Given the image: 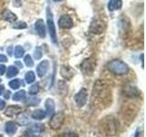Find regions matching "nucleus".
I'll return each instance as SVG.
<instances>
[{
    "label": "nucleus",
    "instance_id": "obj_1",
    "mask_svg": "<svg viewBox=\"0 0 146 137\" xmlns=\"http://www.w3.org/2000/svg\"><path fill=\"white\" fill-rule=\"evenodd\" d=\"M111 89L104 80H99L94 83L92 90V98L96 100V105L105 107L111 104Z\"/></svg>",
    "mask_w": 146,
    "mask_h": 137
},
{
    "label": "nucleus",
    "instance_id": "obj_2",
    "mask_svg": "<svg viewBox=\"0 0 146 137\" xmlns=\"http://www.w3.org/2000/svg\"><path fill=\"white\" fill-rule=\"evenodd\" d=\"M118 121L112 116H107L100 122V132L105 135H115L118 131Z\"/></svg>",
    "mask_w": 146,
    "mask_h": 137
},
{
    "label": "nucleus",
    "instance_id": "obj_3",
    "mask_svg": "<svg viewBox=\"0 0 146 137\" xmlns=\"http://www.w3.org/2000/svg\"><path fill=\"white\" fill-rule=\"evenodd\" d=\"M108 70L115 75H125L129 72L130 68L124 61L115 59L108 64Z\"/></svg>",
    "mask_w": 146,
    "mask_h": 137
},
{
    "label": "nucleus",
    "instance_id": "obj_4",
    "mask_svg": "<svg viewBox=\"0 0 146 137\" xmlns=\"http://www.w3.org/2000/svg\"><path fill=\"white\" fill-rule=\"evenodd\" d=\"M47 24H48V29L49 31L50 39L54 42V44H58V38H57V32H56V27L54 24V19H53V15L52 12L50 11L49 7L47 8Z\"/></svg>",
    "mask_w": 146,
    "mask_h": 137
},
{
    "label": "nucleus",
    "instance_id": "obj_5",
    "mask_svg": "<svg viewBox=\"0 0 146 137\" xmlns=\"http://www.w3.org/2000/svg\"><path fill=\"white\" fill-rule=\"evenodd\" d=\"M45 131V125L43 123H33L25 132L27 137H38Z\"/></svg>",
    "mask_w": 146,
    "mask_h": 137
},
{
    "label": "nucleus",
    "instance_id": "obj_6",
    "mask_svg": "<svg viewBox=\"0 0 146 137\" xmlns=\"http://www.w3.org/2000/svg\"><path fill=\"white\" fill-rule=\"evenodd\" d=\"M64 121H65V115H64L63 112L53 114L49 121V127L51 128L52 130L57 131L61 128V126L64 123Z\"/></svg>",
    "mask_w": 146,
    "mask_h": 137
},
{
    "label": "nucleus",
    "instance_id": "obj_7",
    "mask_svg": "<svg viewBox=\"0 0 146 137\" xmlns=\"http://www.w3.org/2000/svg\"><path fill=\"white\" fill-rule=\"evenodd\" d=\"M80 70L85 75H91L96 68V59L93 58L86 59L85 61L80 64Z\"/></svg>",
    "mask_w": 146,
    "mask_h": 137
},
{
    "label": "nucleus",
    "instance_id": "obj_8",
    "mask_svg": "<svg viewBox=\"0 0 146 137\" xmlns=\"http://www.w3.org/2000/svg\"><path fill=\"white\" fill-rule=\"evenodd\" d=\"M88 99V90L85 88H82L79 92L75 95V102L79 108L83 107L87 102Z\"/></svg>",
    "mask_w": 146,
    "mask_h": 137
},
{
    "label": "nucleus",
    "instance_id": "obj_9",
    "mask_svg": "<svg viewBox=\"0 0 146 137\" xmlns=\"http://www.w3.org/2000/svg\"><path fill=\"white\" fill-rule=\"evenodd\" d=\"M123 92L130 98H137L140 96V90L132 84H126L123 87Z\"/></svg>",
    "mask_w": 146,
    "mask_h": 137
},
{
    "label": "nucleus",
    "instance_id": "obj_10",
    "mask_svg": "<svg viewBox=\"0 0 146 137\" xmlns=\"http://www.w3.org/2000/svg\"><path fill=\"white\" fill-rule=\"evenodd\" d=\"M22 112V108L18 105H10L7 108V110L5 111V115L7 117L13 118L15 116H17L18 114H20Z\"/></svg>",
    "mask_w": 146,
    "mask_h": 137
},
{
    "label": "nucleus",
    "instance_id": "obj_11",
    "mask_svg": "<svg viewBox=\"0 0 146 137\" xmlns=\"http://www.w3.org/2000/svg\"><path fill=\"white\" fill-rule=\"evenodd\" d=\"M58 26L61 29H71L73 27V21L71 17L68 15H63L58 19Z\"/></svg>",
    "mask_w": 146,
    "mask_h": 137
},
{
    "label": "nucleus",
    "instance_id": "obj_12",
    "mask_svg": "<svg viewBox=\"0 0 146 137\" xmlns=\"http://www.w3.org/2000/svg\"><path fill=\"white\" fill-rule=\"evenodd\" d=\"M48 68H49V62L48 61H43L36 67V74H38L39 78H42L48 72Z\"/></svg>",
    "mask_w": 146,
    "mask_h": 137
},
{
    "label": "nucleus",
    "instance_id": "obj_13",
    "mask_svg": "<svg viewBox=\"0 0 146 137\" xmlns=\"http://www.w3.org/2000/svg\"><path fill=\"white\" fill-rule=\"evenodd\" d=\"M60 75L67 80H70L74 76V70L70 67L63 65L60 68Z\"/></svg>",
    "mask_w": 146,
    "mask_h": 137
},
{
    "label": "nucleus",
    "instance_id": "obj_14",
    "mask_svg": "<svg viewBox=\"0 0 146 137\" xmlns=\"http://www.w3.org/2000/svg\"><path fill=\"white\" fill-rule=\"evenodd\" d=\"M35 29L36 33L38 34L40 38H45L46 37V27L44 21L42 19H38L35 23Z\"/></svg>",
    "mask_w": 146,
    "mask_h": 137
},
{
    "label": "nucleus",
    "instance_id": "obj_15",
    "mask_svg": "<svg viewBox=\"0 0 146 137\" xmlns=\"http://www.w3.org/2000/svg\"><path fill=\"white\" fill-rule=\"evenodd\" d=\"M2 17L4 20H6L9 23H14L16 22V20L17 19V16L14 14L13 12H11L10 10H8V9H5L2 13Z\"/></svg>",
    "mask_w": 146,
    "mask_h": 137
},
{
    "label": "nucleus",
    "instance_id": "obj_16",
    "mask_svg": "<svg viewBox=\"0 0 146 137\" xmlns=\"http://www.w3.org/2000/svg\"><path fill=\"white\" fill-rule=\"evenodd\" d=\"M45 107H46V112H47V115L51 117L54 112H55V102L52 99H47L45 102Z\"/></svg>",
    "mask_w": 146,
    "mask_h": 137
},
{
    "label": "nucleus",
    "instance_id": "obj_17",
    "mask_svg": "<svg viewBox=\"0 0 146 137\" xmlns=\"http://www.w3.org/2000/svg\"><path fill=\"white\" fill-rule=\"evenodd\" d=\"M17 130V126L14 122H7L5 125V131L8 135H13L14 134H16Z\"/></svg>",
    "mask_w": 146,
    "mask_h": 137
},
{
    "label": "nucleus",
    "instance_id": "obj_18",
    "mask_svg": "<svg viewBox=\"0 0 146 137\" xmlns=\"http://www.w3.org/2000/svg\"><path fill=\"white\" fill-rule=\"evenodd\" d=\"M122 7V1L121 0H110L108 4V8L110 11L113 10H119Z\"/></svg>",
    "mask_w": 146,
    "mask_h": 137
},
{
    "label": "nucleus",
    "instance_id": "obj_19",
    "mask_svg": "<svg viewBox=\"0 0 146 137\" xmlns=\"http://www.w3.org/2000/svg\"><path fill=\"white\" fill-rule=\"evenodd\" d=\"M46 116V112L43 111V110H36V111H34L33 112H32L31 114V117L34 119V120H36V121H41L43 120V119L45 118Z\"/></svg>",
    "mask_w": 146,
    "mask_h": 137
},
{
    "label": "nucleus",
    "instance_id": "obj_20",
    "mask_svg": "<svg viewBox=\"0 0 146 137\" xmlns=\"http://www.w3.org/2000/svg\"><path fill=\"white\" fill-rule=\"evenodd\" d=\"M39 102H40V99L38 97H36V96H30L25 102V103L27 106H36V105L39 104Z\"/></svg>",
    "mask_w": 146,
    "mask_h": 137
},
{
    "label": "nucleus",
    "instance_id": "obj_21",
    "mask_svg": "<svg viewBox=\"0 0 146 137\" xmlns=\"http://www.w3.org/2000/svg\"><path fill=\"white\" fill-rule=\"evenodd\" d=\"M7 72V78H13L18 74V70L17 68H16L15 66H10L8 67V68L6 70Z\"/></svg>",
    "mask_w": 146,
    "mask_h": 137
},
{
    "label": "nucleus",
    "instance_id": "obj_22",
    "mask_svg": "<svg viewBox=\"0 0 146 137\" xmlns=\"http://www.w3.org/2000/svg\"><path fill=\"white\" fill-rule=\"evenodd\" d=\"M26 99V91L24 90H19L16 92L13 95V100H22Z\"/></svg>",
    "mask_w": 146,
    "mask_h": 137
},
{
    "label": "nucleus",
    "instance_id": "obj_23",
    "mask_svg": "<svg viewBox=\"0 0 146 137\" xmlns=\"http://www.w3.org/2000/svg\"><path fill=\"white\" fill-rule=\"evenodd\" d=\"M25 80L27 81V83H33V82L35 81L36 80V75L35 73L33 71H29L26 73V76H25Z\"/></svg>",
    "mask_w": 146,
    "mask_h": 137
},
{
    "label": "nucleus",
    "instance_id": "obj_24",
    "mask_svg": "<svg viewBox=\"0 0 146 137\" xmlns=\"http://www.w3.org/2000/svg\"><path fill=\"white\" fill-rule=\"evenodd\" d=\"M25 53V49H23L21 46H17L14 50V55H15L16 58H21Z\"/></svg>",
    "mask_w": 146,
    "mask_h": 137
},
{
    "label": "nucleus",
    "instance_id": "obj_25",
    "mask_svg": "<svg viewBox=\"0 0 146 137\" xmlns=\"http://www.w3.org/2000/svg\"><path fill=\"white\" fill-rule=\"evenodd\" d=\"M20 85H21V82H20V80H18V79H15L9 81V87L13 90H17L20 87Z\"/></svg>",
    "mask_w": 146,
    "mask_h": 137
},
{
    "label": "nucleus",
    "instance_id": "obj_26",
    "mask_svg": "<svg viewBox=\"0 0 146 137\" xmlns=\"http://www.w3.org/2000/svg\"><path fill=\"white\" fill-rule=\"evenodd\" d=\"M27 27V23L24 22V21H18V22H16L15 25L13 26L14 29H26V27Z\"/></svg>",
    "mask_w": 146,
    "mask_h": 137
},
{
    "label": "nucleus",
    "instance_id": "obj_27",
    "mask_svg": "<svg viewBox=\"0 0 146 137\" xmlns=\"http://www.w3.org/2000/svg\"><path fill=\"white\" fill-rule=\"evenodd\" d=\"M43 56V52H42V49H41L40 47H36L35 49V51H34V58L36 59H40Z\"/></svg>",
    "mask_w": 146,
    "mask_h": 137
},
{
    "label": "nucleus",
    "instance_id": "obj_28",
    "mask_svg": "<svg viewBox=\"0 0 146 137\" xmlns=\"http://www.w3.org/2000/svg\"><path fill=\"white\" fill-rule=\"evenodd\" d=\"M39 91V85L38 83H36V84H33L32 85L29 90V92L32 95H34V94H36Z\"/></svg>",
    "mask_w": 146,
    "mask_h": 137
},
{
    "label": "nucleus",
    "instance_id": "obj_29",
    "mask_svg": "<svg viewBox=\"0 0 146 137\" xmlns=\"http://www.w3.org/2000/svg\"><path fill=\"white\" fill-rule=\"evenodd\" d=\"M24 61H25V64L27 65V67H33L34 66V61H33V59H32L30 55H27L24 59Z\"/></svg>",
    "mask_w": 146,
    "mask_h": 137
},
{
    "label": "nucleus",
    "instance_id": "obj_30",
    "mask_svg": "<svg viewBox=\"0 0 146 137\" xmlns=\"http://www.w3.org/2000/svg\"><path fill=\"white\" fill-rule=\"evenodd\" d=\"M60 137H79L76 132H64L60 135Z\"/></svg>",
    "mask_w": 146,
    "mask_h": 137
},
{
    "label": "nucleus",
    "instance_id": "obj_31",
    "mask_svg": "<svg viewBox=\"0 0 146 137\" xmlns=\"http://www.w3.org/2000/svg\"><path fill=\"white\" fill-rule=\"evenodd\" d=\"M6 70H7L6 66H5V65H1V64H0V76L4 75L5 73H6Z\"/></svg>",
    "mask_w": 146,
    "mask_h": 137
},
{
    "label": "nucleus",
    "instance_id": "obj_32",
    "mask_svg": "<svg viewBox=\"0 0 146 137\" xmlns=\"http://www.w3.org/2000/svg\"><path fill=\"white\" fill-rule=\"evenodd\" d=\"M134 137H143V132H141V129L138 128L135 132V136Z\"/></svg>",
    "mask_w": 146,
    "mask_h": 137
},
{
    "label": "nucleus",
    "instance_id": "obj_33",
    "mask_svg": "<svg viewBox=\"0 0 146 137\" xmlns=\"http://www.w3.org/2000/svg\"><path fill=\"white\" fill-rule=\"evenodd\" d=\"M7 58L3 54H0V62H7Z\"/></svg>",
    "mask_w": 146,
    "mask_h": 137
},
{
    "label": "nucleus",
    "instance_id": "obj_34",
    "mask_svg": "<svg viewBox=\"0 0 146 137\" xmlns=\"http://www.w3.org/2000/svg\"><path fill=\"white\" fill-rule=\"evenodd\" d=\"M5 107H6V102H5L3 100L0 99V111H1V110H4Z\"/></svg>",
    "mask_w": 146,
    "mask_h": 137
},
{
    "label": "nucleus",
    "instance_id": "obj_35",
    "mask_svg": "<svg viewBox=\"0 0 146 137\" xmlns=\"http://www.w3.org/2000/svg\"><path fill=\"white\" fill-rule=\"evenodd\" d=\"M10 91L9 90H7V91H6V92H5V95H4V97H5V99L6 100H8L9 98H10Z\"/></svg>",
    "mask_w": 146,
    "mask_h": 137
},
{
    "label": "nucleus",
    "instance_id": "obj_36",
    "mask_svg": "<svg viewBox=\"0 0 146 137\" xmlns=\"http://www.w3.org/2000/svg\"><path fill=\"white\" fill-rule=\"evenodd\" d=\"M12 47H9L8 49H7V52H8V55H12Z\"/></svg>",
    "mask_w": 146,
    "mask_h": 137
},
{
    "label": "nucleus",
    "instance_id": "obj_37",
    "mask_svg": "<svg viewBox=\"0 0 146 137\" xmlns=\"http://www.w3.org/2000/svg\"><path fill=\"white\" fill-rule=\"evenodd\" d=\"M4 89H5V87H4L3 85H0V95H1V94L3 93Z\"/></svg>",
    "mask_w": 146,
    "mask_h": 137
},
{
    "label": "nucleus",
    "instance_id": "obj_38",
    "mask_svg": "<svg viewBox=\"0 0 146 137\" xmlns=\"http://www.w3.org/2000/svg\"><path fill=\"white\" fill-rule=\"evenodd\" d=\"M15 64L16 65H18V67H20V68H22V64L19 62V61H17V62H15Z\"/></svg>",
    "mask_w": 146,
    "mask_h": 137
},
{
    "label": "nucleus",
    "instance_id": "obj_39",
    "mask_svg": "<svg viewBox=\"0 0 146 137\" xmlns=\"http://www.w3.org/2000/svg\"><path fill=\"white\" fill-rule=\"evenodd\" d=\"M55 2H58V1H62V0H54Z\"/></svg>",
    "mask_w": 146,
    "mask_h": 137
},
{
    "label": "nucleus",
    "instance_id": "obj_40",
    "mask_svg": "<svg viewBox=\"0 0 146 137\" xmlns=\"http://www.w3.org/2000/svg\"><path fill=\"white\" fill-rule=\"evenodd\" d=\"M1 80H1V79H0V82H1Z\"/></svg>",
    "mask_w": 146,
    "mask_h": 137
}]
</instances>
